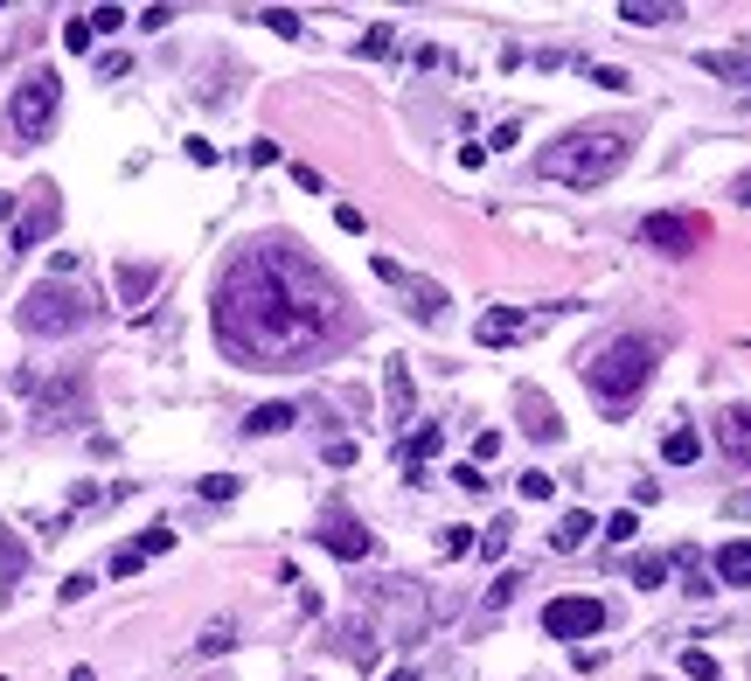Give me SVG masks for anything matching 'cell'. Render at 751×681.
I'll return each instance as SVG.
<instances>
[{"label": "cell", "instance_id": "1", "mask_svg": "<svg viewBox=\"0 0 751 681\" xmlns=\"http://www.w3.org/2000/svg\"><path fill=\"white\" fill-rule=\"evenodd\" d=\"M216 348L237 369H307L348 340L342 286L293 237H258L216 278Z\"/></svg>", "mask_w": 751, "mask_h": 681}, {"label": "cell", "instance_id": "2", "mask_svg": "<svg viewBox=\"0 0 751 681\" xmlns=\"http://www.w3.org/2000/svg\"><path fill=\"white\" fill-rule=\"evenodd\" d=\"M627 160H633V126H577V132H563L557 146L536 154V175L592 195V188H606Z\"/></svg>", "mask_w": 751, "mask_h": 681}, {"label": "cell", "instance_id": "3", "mask_svg": "<svg viewBox=\"0 0 751 681\" xmlns=\"http://www.w3.org/2000/svg\"><path fill=\"white\" fill-rule=\"evenodd\" d=\"M654 383V340H641V334H619V340H606L598 355H585V390L598 396V404H633Z\"/></svg>", "mask_w": 751, "mask_h": 681}, {"label": "cell", "instance_id": "4", "mask_svg": "<svg viewBox=\"0 0 751 681\" xmlns=\"http://www.w3.org/2000/svg\"><path fill=\"white\" fill-rule=\"evenodd\" d=\"M91 299L70 286V278H43V286H28L22 292V307H14V320H22V334H35V340H63V334H78V327H91Z\"/></svg>", "mask_w": 751, "mask_h": 681}, {"label": "cell", "instance_id": "5", "mask_svg": "<svg viewBox=\"0 0 751 681\" xmlns=\"http://www.w3.org/2000/svg\"><path fill=\"white\" fill-rule=\"evenodd\" d=\"M56 105H63V77H56V70H28V77L14 84V98H8V146L49 140Z\"/></svg>", "mask_w": 751, "mask_h": 681}, {"label": "cell", "instance_id": "6", "mask_svg": "<svg viewBox=\"0 0 751 681\" xmlns=\"http://www.w3.org/2000/svg\"><path fill=\"white\" fill-rule=\"evenodd\" d=\"M91 418V375L84 369H63L49 383H35V425L43 431H63V425H84Z\"/></svg>", "mask_w": 751, "mask_h": 681}, {"label": "cell", "instance_id": "7", "mask_svg": "<svg viewBox=\"0 0 751 681\" xmlns=\"http://www.w3.org/2000/svg\"><path fill=\"white\" fill-rule=\"evenodd\" d=\"M313 542H321V550H334L342 563H362V557L376 550V536L355 522V507H342V501L321 507V522H313Z\"/></svg>", "mask_w": 751, "mask_h": 681}, {"label": "cell", "instance_id": "8", "mask_svg": "<svg viewBox=\"0 0 751 681\" xmlns=\"http://www.w3.org/2000/svg\"><path fill=\"white\" fill-rule=\"evenodd\" d=\"M14 223V251H35L43 237H56V223H63V202H56V181H35L28 202L8 216Z\"/></svg>", "mask_w": 751, "mask_h": 681}, {"label": "cell", "instance_id": "9", "mask_svg": "<svg viewBox=\"0 0 751 681\" xmlns=\"http://www.w3.org/2000/svg\"><path fill=\"white\" fill-rule=\"evenodd\" d=\"M703 216H682V210H661V216H647L641 223V243L647 251H668V258H689V251H703Z\"/></svg>", "mask_w": 751, "mask_h": 681}, {"label": "cell", "instance_id": "10", "mask_svg": "<svg viewBox=\"0 0 751 681\" xmlns=\"http://www.w3.org/2000/svg\"><path fill=\"white\" fill-rule=\"evenodd\" d=\"M598 626H606V605H598V598H550V605H543V633H550V640H592Z\"/></svg>", "mask_w": 751, "mask_h": 681}, {"label": "cell", "instance_id": "11", "mask_svg": "<svg viewBox=\"0 0 751 681\" xmlns=\"http://www.w3.org/2000/svg\"><path fill=\"white\" fill-rule=\"evenodd\" d=\"M717 445H724V459L751 466V404H730L717 418Z\"/></svg>", "mask_w": 751, "mask_h": 681}, {"label": "cell", "instance_id": "12", "mask_svg": "<svg viewBox=\"0 0 751 681\" xmlns=\"http://www.w3.org/2000/svg\"><path fill=\"white\" fill-rule=\"evenodd\" d=\"M529 334V313L522 307H494V313H480V348H509V340Z\"/></svg>", "mask_w": 751, "mask_h": 681}, {"label": "cell", "instance_id": "13", "mask_svg": "<svg viewBox=\"0 0 751 681\" xmlns=\"http://www.w3.org/2000/svg\"><path fill=\"white\" fill-rule=\"evenodd\" d=\"M619 22L627 28H668V22H682V8H675V0H619Z\"/></svg>", "mask_w": 751, "mask_h": 681}, {"label": "cell", "instance_id": "14", "mask_svg": "<svg viewBox=\"0 0 751 681\" xmlns=\"http://www.w3.org/2000/svg\"><path fill=\"white\" fill-rule=\"evenodd\" d=\"M522 431H529V439H543V445L563 439V418L550 410V396H522Z\"/></svg>", "mask_w": 751, "mask_h": 681}, {"label": "cell", "instance_id": "15", "mask_svg": "<svg viewBox=\"0 0 751 681\" xmlns=\"http://www.w3.org/2000/svg\"><path fill=\"white\" fill-rule=\"evenodd\" d=\"M397 286H404V299H410V313H418L425 327H439V320H445V292H439V286H425V278H410V272L397 278Z\"/></svg>", "mask_w": 751, "mask_h": 681}, {"label": "cell", "instance_id": "16", "mask_svg": "<svg viewBox=\"0 0 751 681\" xmlns=\"http://www.w3.org/2000/svg\"><path fill=\"white\" fill-rule=\"evenodd\" d=\"M383 390H390V410H397V425L418 418V404H410V369H404V355H390V362H383Z\"/></svg>", "mask_w": 751, "mask_h": 681}, {"label": "cell", "instance_id": "17", "mask_svg": "<svg viewBox=\"0 0 751 681\" xmlns=\"http://www.w3.org/2000/svg\"><path fill=\"white\" fill-rule=\"evenodd\" d=\"M696 63L710 70V77H724V84H751V56L744 49H703Z\"/></svg>", "mask_w": 751, "mask_h": 681}, {"label": "cell", "instance_id": "18", "mask_svg": "<svg viewBox=\"0 0 751 681\" xmlns=\"http://www.w3.org/2000/svg\"><path fill=\"white\" fill-rule=\"evenodd\" d=\"M154 286H160L154 264H119V299H126V307H146V299H154Z\"/></svg>", "mask_w": 751, "mask_h": 681}, {"label": "cell", "instance_id": "19", "mask_svg": "<svg viewBox=\"0 0 751 681\" xmlns=\"http://www.w3.org/2000/svg\"><path fill=\"white\" fill-rule=\"evenodd\" d=\"M293 425H299L293 404H258L251 418H243V431H251V439H272V431H293Z\"/></svg>", "mask_w": 751, "mask_h": 681}, {"label": "cell", "instance_id": "20", "mask_svg": "<svg viewBox=\"0 0 751 681\" xmlns=\"http://www.w3.org/2000/svg\"><path fill=\"white\" fill-rule=\"evenodd\" d=\"M585 542H592V515H585V507H571V515L550 528V550L571 557V550H585Z\"/></svg>", "mask_w": 751, "mask_h": 681}, {"label": "cell", "instance_id": "21", "mask_svg": "<svg viewBox=\"0 0 751 681\" xmlns=\"http://www.w3.org/2000/svg\"><path fill=\"white\" fill-rule=\"evenodd\" d=\"M710 577H724V584H751V542H724L717 563H710Z\"/></svg>", "mask_w": 751, "mask_h": 681}, {"label": "cell", "instance_id": "22", "mask_svg": "<svg viewBox=\"0 0 751 681\" xmlns=\"http://www.w3.org/2000/svg\"><path fill=\"white\" fill-rule=\"evenodd\" d=\"M22 571H28V550L8 536V528H0V598H8L14 584H22Z\"/></svg>", "mask_w": 751, "mask_h": 681}, {"label": "cell", "instance_id": "23", "mask_svg": "<svg viewBox=\"0 0 751 681\" xmlns=\"http://www.w3.org/2000/svg\"><path fill=\"white\" fill-rule=\"evenodd\" d=\"M230 647H237V619H210V626H202V640H195L202 660H216V654H230Z\"/></svg>", "mask_w": 751, "mask_h": 681}, {"label": "cell", "instance_id": "24", "mask_svg": "<svg viewBox=\"0 0 751 681\" xmlns=\"http://www.w3.org/2000/svg\"><path fill=\"white\" fill-rule=\"evenodd\" d=\"M439 445H445V425H418V431L404 439V466H425Z\"/></svg>", "mask_w": 751, "mask_h": 681}, {"label": "cell", "instance_id": "25", "mask_svg": "<svg viewBox=\"0 0 751 681\" xmlns=\"http://www.w3.org/2000/svg\"><path fill=\"white\" fill-rule=\"evenodd\" d=\"M675 571L689 577L682 592H696V598H710V592H717V584H710V571H703V557H696V550H675Z\"/></svg>", "mask_w": 751, "mask_h": 681}, {"label": "cell", "instance_id": "26", "mask_svg": "<svg viewBox=\"0 0 751 681\" xmlns=\"http://www.w3.org/2000/svg\"><path fill=\"white\" fill-rule=\"evenodd\" d=\"M696 452H703V439H696L689 425H682V431H668V439H661V459H668V466H689Z\"/></svg>", "mask_w": 751, "mask_h": 681}, {"label": "cell", "instance_id": "27", "mask_svg": "<svg viewBox=\"0 0 751 681\" xmlns=\"http://www.w3.org/2000/svg\"><path fill=\"white\" fill-rule=\"evenodd\" d=\"M577 70H585L598 91H633V77H627V70H612V63H577Z\"/></svg>", "mask_w": 751, "mask_h": 681}, {"label": "cell", "instance_id": "28", "mask_svg": "<svg viewBox=\"0 0 751 681\" xmlns=\"http://www.w3.org/2000/svg\"><path fill=\"white\" fill-rule=\"evenodd\" d=\"M133 550H140V557H167V550H175V528H167V522H154V528H146V536L133 542Z\"/></svg>", "mask_w": 751, "mask_h": 681}, {"label": "cell", "instance_id": "29", "mask_svg": "<svg viewBox=\"0 0 751 681\" xmlns=\"http://www.w3.org/2000/svg\"><path fill=\"white\" fill-rule=\"evenodd\" d=\"M91 43H98V35H91V22H84V14H70V22H63V49H70V56H84Z\"/></svg>", "mask_w": 751, "mask_h": 681}, {"label": "cell", "instance_id": "30", "mask_svg": "<svg viewBox=\"0 0 751 681\" xmlns=\"http://www.w3.org/2000/svg\"><path fill=\"white\" fill-rule=\"evenodd\" d=\"M682 674H689V681H724V674H717V660H710L703 647H689V654H682Z\"/></svg>", "mask_w": 751, "mask_h": 681}, {"label": "cell", "instance_id": "31", "mask_svg": "<svg viewBox=\"0 0 751 681\" xmlns=\"http://www.w3.org/2000/svg\"><path fill=\"white\" fill-rule=\"evenodd\" d=\"M641 536V515H633V507H619V515L606 522V542H633Z\"/></svg>", "mask_w": 751, "mask_h": 681}, {"label": "cell", "instance_id": "32", "mask_svg": "<svg viewBox=\"0 0 751 681\" xmlns=\"http://www.w3.org/2000/svg\"><path fill=\"white\" fill-rule=\"evenodd\" d=\"M661 577H668V557H641V563H633V584H641V592H654Z\"/></svg>", "mask_w": 751, "mask_h": 681}, {"label": "cell", "instance_id": "33", "mask_svg": "<svg viewBox=\"0 0 751 681\" xmlns=\"http://www.w3.org/2000/svg\"><path fill=\"white\" fill-rule=\"evenodd\" d=\"M480 557L494 563V557H509V522H487V536H480Z\"/></svg>", "mask_w": 751, "mask_h": 681}, {"label": "cell", "instance_id": "34", "mask_svg": "<svg viewBox=\"0 0 751 681\" xmlns=\"http://www.w3.org/2000/svg\"><path fill=\"white\" fill-rule=\"evenodd\" d=\"M258 22H265L272 35H307V28H299V14H293V8H265Z\"/></svg>", "mask_w": 751, "mask_h": 681}, {"label": "cell", "instance_id": "35", "mask_svg": "<svg viewBox=\"0 0 751 681\" xmlns=\"http://www.w3.org/2000/svg\"><path fill=\"white\" fill-rule=\"evenodd\" d=\"M466 550H474V528H445L439 536V557H466Z\"/></svg>", "mask_w": 751, "mask_h": 681}, {"label": "cell", "instance_id": "36", "mask_svg": "<svg viewBox=\"0 0 751 681\" xmlns=\"http://www.w3.org/2000/svg\"><path fill=\"white\" fill-rule=\"evenodd\" d=\"M202 501H237V480L230 473H210V480H202Z\"/></svg>", "mask_w": 751, "mask_h": 681}, {"label": "cell", "instance_id": "37", "mask_svg": "<svg viewBox=\"0 0 751 681\" xmlns=\"http://www.w3.org/2000/svg\"><path fill=\"white\" fill-rule=\"evenodd\" d=\"M140 563H146V557L133 550V542H119V550H111V577H133V571H140Z\"/></svg>", "mask_w": 751, "mask_h": 681}, {"label": "cell", "instance_id": "38", "mask_svg": "<svg viewBox=\"0 0 751 681\" xmlns=\"http://www.w3.org/2000/svg\"><path fill=\"white\" fill-rule=\"evenodd\" d=\"M84 22H91V35H111V28H126V14L119 8H91Z\"/></svg>", "mask_w": 751, "mask_h": 681}, {"label": "cell", "instance_id": "39", "mask_svg": "<svg viewBox=\"0 0 751 681\" xmlns=\"http://www.w3.org/2000/svg\"><path fill=\"white\" fill-rule=\"evenodd\" d=\"M557 487H550V473H522V501H550Z\"/></svg>", "mask_w": 751, "mask_h": 681}, {"label": "cell", "instance_id": "40", "mask_svg": "<svg viewBox=\"0 0 751 681\" xmlns=\"http://www.w3.org/2000/svg\"><path fill=\"white\" fill-rule=\"evenodd\" d=\"M390 49H397V35H390V28H369L362 35V56H390Z\"/></svg>", "mask_w": 751, "mask_h": 681}, {"label": "cell", "instance_id": "41", "mask_svg": "<svg viewBox=\"0 0 751 681\" xmlns=\"http://www.w3.org/2000/svg\"><path fill=\"white\" fill-rule=\"evenodd\" d=\"M453 480H460V487H466V494H480V487H487V473H480V466H474V459H466V466H453Z\"/></svg>", "mask_w": 751, "mask_h": 681}, {"label": "cell", "instance_id": "42", "mask_svg": "<svg viewBox=\"0 0 751 681\" xmlns=\"http://www.w3.org/2000/svg\"><path fill=\"white\" fill-rule=\"evenodd\" d=\"M334 223H342L348 237H362V210H355V202H342V210H334Z\"/></svg>", "mask_w": 751, "mask_h": 681}, {"label": "cell", "instance_id": "43", "mask_svg": "<svg viewBox=\"0 0 751 681\" xmlns=\"http://www.w3.org/2000/svg\"><path fill=\"white\" fill-rule=\"evenodd\" d=\"M724 515H730V522H751V487H744V494H730V501H724Z\"/></svg>", "mask_w": 751, "mask_h": 681}, {"label": "cell", "instance_id": "44", "mask_svg": "<svg viewBox=\"0 0 751 681\" xmlns=\"http://www.w3.org/2000/svg\"><path fill=\"white\" fill-rule=\"evenodd\" d=\"M278 160V140H251V167H272Z\"/></svg>", "mask_w": 751, "mask_h": 681}, {"label": "cell", "instance_id": "45", "mask_svg": "<svg viewBox=\"0 0 751 681\" xmlns=\"http://www.w3.org/2000/svg\"><path fill=\"white\" fill-rule=\"evenodd\" d=\"M91 592V571H78V577H63V605H78Z\"/></svg>", "mask_w": 751, "mask_h": 681}, {"label": "cell", "instance_id": "46", "mask_svg": "<svg viewBox=\"0 0 751 681\" xmlns=\"http://www.w3.org/2000/svg\"><path fill=\"white\" fill-rule=\"evenodd\" d=\"M390 681H418V668H397V674H390Z\"/></svg>", "mask_w": 751, "mask_h": 681}, {"label": "cell", "instance_id": "47", "mask_svg": "<svg viewBox=\"0 0 751 681\" xmlns=\"http://www.w3.org/2000/svg\"><path fill=\"white\" fill-rule=\"evenodd\" d=\"M738 202H751V175H744V181H738Z\"/></svg>", "mask_w": 751, "mask_h": 681}, {"label": "cell", "instance_id": "48", "mask_svg": "<svg viewBox=\"0 0 751 681\" xmlns=\"http://www.w3.org/2000/svg\"><path fill=\"white\" fill-rule=\"evenodd\" d=\"M70 681H91V668H70Z\"/></svg>", "mask_w": 751, "mask_h": 681}, {"label": "cell", "instance_id": "49", "mask_svg": "<svg viewBox=\"0 0 751 681\" xmlns=\"http://www.w3.org/2000/svg\"><path fill=\"white\" fill-rule=\"evenodd\" d=\"M0 681H8V674H0Z\"/></svg>", "mask_w": 751, "mask_h": 681}]
</instances>
